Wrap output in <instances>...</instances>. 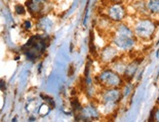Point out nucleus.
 <instances>
[{"label": "nucleus", "mask_w": 159, "mask_h": 122, "mask_svg": "<svg viewBox=\"0 0 159 122\" xmlns=\"http://www.w3.org/2000/svg\"><path fill=\"white\" fill-rule=\"evenodd\" d=\"M94 82L99 88H121L125 83V80L121 74L116 72L109 66H103L95 75Z\"/></svg>", "instance_id": "20e7f679"}, {"label": "nucleus", "mask_w": 159, "mask_h": 122, "mask_svg": "<svg viewBox=\"0 0 159 122\" xmlns=\"http://www.w3.org/2000/svg\"><path fill=\"white\" fill-rule=\"evenodd\" d=\"M106 1H108V2H124L125 0H106Z\"/></svg>", "instance_id": "a211bd4d"}, {"label": "nucleus", "mask_w": 159, "mask_h": 122, "mask_svg": "<svg viewBox=\"0 0 159 122\" xmlns=\"http://www.w3.org/2000/svg\"><path fill=\"white\" fill-rule=\"evenodd\" d=\"M122 100L121 88H101L95 102L98 104L102 116H108L117 111Z\"/></svg>", "instance_id": "f03ea898"}, {"label": "nucleus", "mask_w": 159, "mask_h": 122, "mask_svg": "<svg viewBox=\"0 0 159 122\" xmlns=\"http://www.w3.org/2000/svg\"><path fill=\"white\" fill-rule=\"evenodd\" d=\"M156 106H159V91H158V95H157V99H156Z\"/></svg>", "instance_id": "6ab92c4d"}, {"label": "nucleus", "mask_w": 159, "mask_h": 122, "mask_svg": "<svg viewBox=\"0 0 159 122\" xmlns=\"http://www.w3.org/2000/svg\"><path fill=\"white\" fill-rule=\"evenodd\" d=\"M131 26L139 42H149L156 33L158 22L149 16H138Z\"/></svg>", "instance_id": "7ed1b4c3"}, {"label": "nucleus", "mask_w": 159, "mask_h": 122, "mask_svg": "<svg viewBox=\"0 0 159 122\" xmlns=\"http://www.w3.org/2000/svg\"><path fill=\"white\" fill-rule=\"evenodd\" d=\"M144 2L148 16L154 19L159 17V0H144Z\"/></svg>", "instance_id": "f8f14e48"}, {"label": "nucleus", "mask_w": 159, "mask_h": 122, "mask_svg": "<svg viewBox=\"0 0 159 122\" xmlns=\"http://www.w3.org/2000/svg\"><path fill=\"white\" fill-rule=\"evenodd\" d=\"M109 42L113 44L122 54L132 53L139 44L131 25L126 22L115 24L109 34Z\"/></svg>", "instance_id": "f257e3e1"}, {"label": "nucleus", "mask_w": 159, "mask_h": 122, "mask_svg": "<svg viewBox=\"0 0 159 122\" xmlns=\"http://www.w3.org/2000/svg\"><path fill=\"white\" fill-rule=\"evenodd\" d=\"M15 13L19 16H24V15H25V13H26V9H25V7L24 5L17 4L15 6Z\"/></svg>", "instance_id": "2eb2a0df"}, {"label": "nucleus", "mask_w": 159, "mask_h": 122, "mask_svg": "<svg viewBox=\"0 0 159 122\" xmlns=\"http://www.w3.org/2000/svg\"><path fill=\"white\" fill-rule=\"evenodd\" d=\"M148 121H157V122H159V106H156L153 110L151 111Z\"/></svg>", "instance_id": "ddd939ff"}, {"label": "nucleus", "mask_w": 159, "mask_h": 122, "mask_svg": "<svg viewBox=\"0 0 159 122\" xmlns=\"http://www.w3.org/2000/svg\"><path fill=\"white\" fill-rule=\"evenodd\" d=\"M127 56V54H122V55L118 58L116 59L112 64H110L109 66L111 67L112 70H114L116 72H118L119 74L123 76L124 74V71H125V69H126V66L129 62V60L125 59Z\"/></svg>", "instance_id": "9b49d317"}, {"label": "nucleus", "mask_w": 159, "mask_h": 122, "mask_svg": "<svg viewBox=\"0 0 159 122\" xmlns=\"http://www.w3.org/2000/svg\"><path fill=\"white\" fill-rule=\"evenodd\" d=\"M142 61L143 59H140L138 57L129 60V62L126 66L125 71H124V74H123V78L125 80V82H129V81L133 80V78L136 76L138 70H139Z\"/></svg>", "instance_id": "1a4fd4ad"}, {"label": "nucleus", "mask_w": 159, "mask_h": 122, "mask_svg": "<svg viewBox=\"0 0 159 122\" xmlns=\"http://www.w3.org/2000/svg\"><path fill=\"white\" fill-rule=\"evenodd\" d=\"M122 55V53L116 48V47L108 42L107 45H105L102 49L98 52V59L99 62L102 66H109L112 64L116 59H118Z\"/></svg>", "instance_id": "0eeeda50"}, {"label": "nucleus", "mask_w": 159, "mask_h": 122, "mask_svg": "<svg viewBox=\"0 0 159 122\" xmlns=\"http://www.w3.org/2000/svg\"><path fill=\"white\" fill-rule=\"evenodd\" d=\"M82 106H83V105H81V103H80L79 100H78L77 98H75V99H73V100L71 101V107H72V110H73V111H74L75 113L78 112V111L81 110Z\"/></svg>", "instance_id": "4468645a"}, {"label": "nucleus", "mask_w": 159, "mask_h": 122, "mask_svg": "<svg viewBox=\"0 0 159 122\" xmlns=\"http://www.w3.org/2000/svg\"><path fill=\"white\" fill-rule=\"evenodd\" d=\"M4 88H5L4 80H0V90H4Z\"/></svg>", "instance_id": "f3484780"}, {"label": "nucleus", "mask_w": 159, "mask_h": 122, "mask_svg": "<svg viewBox=\"0 0 159 122\" xmlns=\"http://www.w3.org/2000/svg\"><path fill=\"white\" fill-rule=\"evenodd\" d=\"M37 29H40L41 31H43L45 33H49L54 26V23L52 20L48 17L47 14L42 15L37 18V23H36Z\"/></svg>", "instance_id": "9d476101"}, {"label": "nucleus", "mask_w": 159, "mask_h": 122, "mask_svg": "<svg viewBox=\"0 0 159 122\" xmlns=\"http://www.w3.org/2000/svg\"><path fill=\"white\" fill-rule=\"evenodd\" d=\"M103 6V14L107 17L113 24H118L122 22H126L129 12L126 4L124 2H108Z\"/></svg>", "instance_id": "39448f33"}, {"label": "nucleus", "mask_w": 159, "mask_h": 122, "mask_svg": "<svg viewBox=\"0 0 159 122\" xmlns=\"http://www.w3.org/2000/svg\"><path fill=\"white\" fill-rule=\"evenodd\" d=\"M26 10L32 17H40L46 14L48 7V0H26Z\"/></svg>", "instance_id": "6e6552de"}, {"label": "nucleus", "mask_w": 159, "mask_h": 122, "mask_svg": "<svg viewBox=\"0 0 159 122\" xmlns=\"http://www.w3.org/2000/svg\"><path fill=\"white\" fill-rule=\"evenodd\" d=\"M102 113L98 104L95 101L91 103L83 105L81 110L75 113V120L76 121H96L102 118Z\"/></svg>", "instance_id": "423d86ee"}, {"label": "nucleus", "mask_w": 159, "mask_h": 122, "mask_svg": "<svg viewBox=\"0 0 159 122\" xmlns=\"http://www.w3.org/2000/svg\"><path fill=\"white\" fill-rule=\"evenodd\" d=\"M32 23L30 21V20H25V21L24 22L23 24V28L26 30V31H30L31 29H32Z\"/></svg>", "instance_id": "dca6fc26"}]
</instances>
